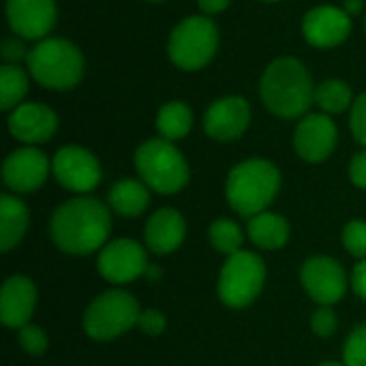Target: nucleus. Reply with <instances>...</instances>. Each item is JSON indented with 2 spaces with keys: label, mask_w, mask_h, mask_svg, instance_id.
Instances as JSON below:
<instances>
[{
  "label": "nucleus",
  "mask_w": 366,
  "mask_h": 366,
  "mask_svg": "<svg viewBox=\"0 0 366 366\" xmlns=\"http://www.w3.org/2000/svg\"><path fill=\"white\" fill-rule=\"evenodd\" d=\"M112 217L103 202L94 197H73L60 204L49 221L54 244L69 255H90L107 244Z\"/></svg>",
  "instance_id": "f257e3e1"
},
{
  "label": "nucleus",
  "mask_w": 366,
  "mask_h": 366,
  "mask_svg": "<svg viewBox=\"0 0 366 366\" xmlns=\"http://www.w3.org/2000/svg\"><path fill=\"white\" fill-rule=\"evenodd\" d=\"M262 101L279 118H300L315 101L309 71L296 58H279L262 77Z\"/></svg>",
  "instance_id": "f03ea898"
},
{
  "label": "nucleus",
  "mask_w": 366,
  "mask_h": 366,
  "mask_svg": "<svg viewBox=\"0 0 366 366\" xmlns=\"http://www.w3.org/2000/svg\"><path fill=\"white\" fill-rule=\"evenodd\" d=\"M281 187L279 169L266 159H249L238 163L225 184L229 206L242 217H255L266 212V208L274 202Z\"/></svg>",
  "instance_id": "7ed1b4c3"
},
{
  "label": "nucleus",
  "mask_w": 366,
  "mask_h": 366,
  "mask_svg": "<svg viewBox=\"0 0 366 366\" xmlns=\"http://www.w3.org/2000/svg\"><path fill=\"white\" fill-rule=\"evenodd\" d=\"M28 71L45 88L69 90L84 75V56L66 39H45L28 51Z\"/></svg>",
  "instance_id": "20e7f679"
},
{
  "label": "nucleus",
  "mask_w": 366,
  "mask_h": 366,
  "mask_svg": "<svg viewBox=\"0 0 366 366\" xmlns=\"http://www.w3.org/2000/svg\"><path fill=\"white\" fill-rule=\"evenodd\" d=\"M135 169L142 182L161 195H174L189 182V165L167 139H148L135 150Z\"/></svg>",
  "instance_id": "39448f33"
},
{
  "label": "nucleus",
  "mask_w": 366,
  "mask_h": 366,
  "mask_svg": "<svg viewBox=\"0 0 366 366\" xmlns=\"http://www.w3.org/2000/svg\"><path fill=\"white\" fill-rule=\"evenodd\" d=\"M139 305L124 290H109L99 294L84 313V332L92 341H114L127 335L139 322Z\"/></svg>",
  "instance_id": "423d86ee"
},
{
  "label": "nucleus",
  "mask_w": 366,
  "mask_h": 366,
  "mask_svg": "<svg viewBox=\"0 0 366 366\" xmlns=\"http://www.w3.org/2000/svg\"><path fill=\"white\" fill-rule=\"evenodd\" d=\"M266 283V264L253 251H238L227 257L219 272L217 294L229 309H244L253 305Z\"/></svg>",
  "instance_id": "0eeeda50"
},
{
  "label": "nucleus",
  "mask_w": 366,
  "mask_h": 366,
  "mask_svg": "<svg viewBox=\"0 0 366 366\" xmlns=\"http://www.w3.org/2000/svg\"><path fill=\"white\" fill-rule=\"evenodd\" d=\"M219 45V32L208 17H187L180 21L167 45V54L176 66L182 71H197L206 66Z\"/></svg>",
  "instance_id": "6e6552de"
},
{
  "label": "nucleus",
  "mask_w": 366,
  "mask_h": 366,
  "mask_svg": "<svg viewBox=\"0 0 366 366\" xmlns=\"http://www.w3.org/2000/svg\"><path fill=\"white\" fill-rule=\"evenodd\" d=\"M148 255L144 247L131 238H118L107 242L99 251L97 270L112 285H127L144 277L148 268Z\"/></svg>",
  "instance_id": "1a4fd4ad"
},
{
  "label": "nucleus",
  "mask_w": 366,
  "mask_h": 366,
  "mask_svg": "<svg viewBox=\"0 0 366 366\" xmlns=\"http://www.w3.org/2000/svg\"><path fill=\"white\" fill-rule=\"evenodd\" d=\"M300 283L309 298L322 307L337 305L347 292V274L335 257L315 255L300 268Z\"/></svg>",
  "instance_id": "9d476101"
},
{
  "label": "nucleus",
  "mask_w": 366,
  "mask_h": 366,
  "mask_svg": "<svg viewBox=\"0 0 366 366\" xmlns=\"http://www.w3.org/2000/svg\"><path fill=\"white\" fill-rule=\"evenodd\" d=\"M54 178L73 193H90L101 182V165L92 152L79 146H64L51 161Z\"/></svg>",
  "instance_id": "9b49d317"
},
{
  "label": "nucleus",
  "mask_w": 366,
  "mask_h": 366,
  "mask_svg": "<svg viewBox=\"0 0 366 366\" xmlns=\"http://www.w3.org/2000/svg\"><path fill=\"white\" fill-rule=\"evenodd\" d=\"M49 176V159L34 146L11 152L2 165V180L13 193H32L45 184Z\"/></svg>",
  "instance_id": "f8f14e48"
},
{
  "label": "nucleus",
  "mask_w": 366,
  "mask_h": 366,
  "mask_svg": "<svg viewBox=\"0 0 366 366\" xmlns=\"http://www.w3.org/2000/svg\"><path fill=\"white\" fill-rule=\"evenodd\" d=\"M337 146V124L332 118L324 114H309L300 120L296 135H294V148L300 159L309 163H322L326 161Z\"/></svg>",
  "instance_id": "ddd939ff"
},
{
  "label": "nucleus",
  "mask_w": 366,
  "mask_h": 366,
  "mask_svg": "<svg viewBox=\"0 0 366 366\" xmlns=\"http://www.w3.org/2000/svg\"><path fill=\"white\" fill-rule=\"evenodd\" d=\"M251 120L249 103L242 97H223L214 101L204 116V131L217 142L238 139Z\"/></svg>",
  "instance_id": "4468645a"
},
{
  "label": "nucleus",
  "mask_w": 366,
  "mask_h": 366,
  "mask_svg": "<svg viewBox=\"0 0 366 366\" xmlns=\"http://www.w3.org/2000/svg\"><path fill=\"white\" fill-rule=\"evenodd\" d=\"M6 19L24 39H43L56 24L54 0H6Z\"/></svg>",
  "instance_id": "2eb2a0df"
},
{
  "label": "nucleus",
  "mask_w": 366,
  "mask_h": 366,
  "mask_svg": "<svg viewBox=\"0 0 366 366\" xmlns=\"http://www.w3.org/2000/svg\"><path fill=\"white\" fill-rule=\"evenodd\" d=\"M305 39L315 47H335L352 32V19L345 9L315 6L302 21Z\"/></svg>",
  "instance_id": "dca6fc26"
},
{
  "label": "nucleus",
  "mask_w": 366,
  "mask_h": 366,
  "mask_svg": "<svg viewBox=\"0 0 366 366\" xmlns=\"http://www.w3.org/2000/svg\"><path fill=\"white\" fill-rule=\"evenodd\" d=\"M58 129V118L51 107L41 103H21L9 116V131L24 144H43Z\"/></svg>",
  "instance_id": "f3484780"
},
{
  "label": "nucleus",
  "mask_w": 366,
  "mask_h": 366,
  "mask_svg": "<svg viewBox=\"0 0 366 366\" xmlns=\"http://www.w3.org/2000/svg\"><path fill=\"white\" fill-rule=\"evenodd\" d=\"M36 309V287L28 277L13 274L2 283L0 320L6 328H24Z\"/></svg>",
  "instance_id": "a211bd4d"
},
{
  "label": "nucleus",
  "mask_w": 366,
  "mask_h": 366,
  "mask_svg": "<svg viewBox=\"0 0 366 366\" xmlns=\"http://www.w3.org/2000/svg\"><path fill=\"white\" fill-rule=\"evenodd\" d=\"M187 238V221L174 208H161L150 214L144 227V240L150 253L169 255L182 247Z\"/></svg>",
  "instance_id": "6ab92c4d"
},
{
  "label": "nucleus",
  "mask_w": 366,
  "mask_h": 366,
  "mask_svg": "<svg viewBox=\"0 0 366 366\" xmlns=\"http://www.w3.org/2000/svg\"><path fill=\"white\" fill-rule=\"evenodd\" d=\"M28 221L30 214L26 204L15 195L4 193L0 197V251L2 253H9L21 242L28 229Z\"/></svg>",
  "instance_id": "aec40b11"
},
{
  "label": "nucleus",
  "mask_w": 366,
  "mask_h": 366,
  "mask_svg": "<svg viewBox=\"0 0 366 366\" xmlns=\"http://www.w3.org/2000/svg\"><path fill=\"white\" fill-rule=\"evenodd\" d=\"M107 204L109 208L124 219H135L139 217L148 204H150V189L139 182V180H118L107 195Z\"/></svg>",
  "instance_id": "412c9836"
},
{
  "label": "nucleus",
  "mask_w": 366,
  "mask_h": 366,
  "mask_svg": "<svg viewBox=\"0 0 366 366\" xmlns=\"http://www.w3.org/2000/svg\"><path fill=\"white\" fill-rule=\"evenodd\" d=\"M249 238L264 251L283 249L290 240V223L274 212H259L249 219Z\"/></svg>",
  "instance_id": "4be33fe9"
},
{
  "label": "nucleus",
  "mask_w": 366,
  "mask_h": 366,
  "mask_svg": "<svg viewBox=\"0 0 366 366\" xmlns=\"http://www.w3.org/2000/svg\"><path fill=\"white\" fill-rule=\"evenodd\" d=\"M191 127H193V114H191L189 105H184L180 101H172L159 109L157 129L163 135V139H167V142L182 139L191 131Z\"/></svg>",
  "instance_id": "5701e85b"
},
{
  "label": "nucleus",
  "mask_w": 366,
  "mask_h": 366,
  "mask_svg": "<svg viewBox=\"0 0 366 366\" xmlns=\"http://www.w3.org/2000/svg\"><path fill=\"white\" fill-rule=\"evenodd\" d=\"M28 92V77L17 64L0 66V109H15Z\"/></svg>",
  "instance_id": "b1692460"
},
{
  "label": "nucleus",
  "mask_w": 366,
  "mask_h": 366,
  "mask_svg": "<svg viewBox=\"0 0 366 366\" xmlns=\"http://www.w3.org/2000/svg\"><path fill=\"white\" fill-rule=\"evenodd\" d=\"M208 238H210V244L214 247V251H219L227 257L242 251L244 236H242L240 225L232 219H217L208 229Z\"/></svg>",
  "instance_id": "393cba45"
},
{
  "label": "nucleus",
  "mask_w": 366,
  "mask_h": 366,
  "mask_svg": "<svg viewBox=\"0 0 366 366\" xmlns=\"http://www.w3.org/2000/svg\"><path fill=\"white\" fill-rule=\"evenodd\" d=\"M315 103L328 114H341L352 103V90L347 84H343L339 79H328V81L317 86Z\"/></svg>",
  "instance_id": "a878e982"
},
{
  "label": "nucleus",
  "mask_w": 366,
  "mask_h": 366,
  "mask_svg": "<svg viewBox=\"0 0 366 366\" xmlns=\"http://www.w3.org/2000/svg\"><path fill=\"white\" fill-rule=\"evenodd\" d=\"M343 365L366 366V324L356 326L343 347Z\"/></svg>",
  "instance_id": "bb28decb"
},
{
  "label": "nucleus",
  "mask_w": 366,
  "mask_h": 366,
  "mask_svg": "<svg viewBox=\"0 0 366 366\" xmlns=\"http://www.w3.org/2000/svg\"><path fill=\"white\" fill-rule=\"evenodd\" d=\"M17 339H19L21 350L28 356H43L47 352V345H49V339H47L45 330L34 326V324H26L24 328H19Z\"/></svg>",
  "instance_id": "cd10ccee"
},
{
  "label": "nucleus",
  "mask_w": 366,
  "mask_h": 366,
  "mask_svg": "<svg viewBox=\"0 0 366 366\" xmlns=\"http://www.w3.org/2000/svg\"><path fill=\"white\" fill-rule=\"evenodd\" d=\"M343 247L350 255L365 259L366 257V221H350L341 234Z\"/></svg>",
  "instance_id": "c85d7f7f"
},
{
  "label": "nucleus",
  "mask_w": 366,
  "mask_h": 366,
  "mask_svg": "<svg viewBox=\"0 0 366 366\" xmlns=\"http://www.w3.org/2000/svg\"><path fill=\"white\" fill-rule=\"evenodd\" d=\"M337 326H339V320H337V313L330 307H320L311 317V328L320 339L332 337L337 332Z\"/></svg>",
  "instance_id": "c756f323"
},
{
  "label": "nucleus",
  "mask_w": 366,
  "mask_h": 366,
  "mask_svg": "<svg viewBox=\"0 0 366 366\" xmlns=\"http://www.w3.org/2000/svg\"><path fill=\"white\" fill-rule=\"evenodd\" d=\"M350 127H352V133H354L356 142L366 148V92L354 101L352 116H350Z\"/></svg>",
  "instance_id": "7c9ffc66"
},
{
  "label": "nucleus",
  "mask_w": 366,
  "mask_h": 366,
  "mask_svg": "<svg viewBox=\"0 0 366 366\" xmlns=\"http://www.w3.org/2000/svg\"><path fill=\"white\" fill-rule=\"evenodd\" d=\"M137 326L148 337H161L165 332V328H167V320H165V315L161 311L148 309V311H142Z\"/></svg>",
  "instance_id": "2f4dec72"
},
{
  "label": "nucleus",
  "mask_w": 366,
  "mask_h": 366,
  "mask_svg": "<svg viewBox=\"0 0 366 366\" xmlns=\"http://www.w3.org/2000/svg\"><path fill=\"white\" fill-rule=\"evenodd\" d=\"M0 54H2V58L6 60V64H15V62H19L21 58H28L26 47H24L17 39H6V41L2 43Z\"/></svg>",
  "instance_id": "473e14b6"
},
{
  "label": "nucleus",
  "mask_w": 366,
  "mask_h": 366,
  "mask_svg": "<svg viewBox=\"0 0 366 366\" xmlns=\"http://www.w3.org/2000/svg\"><path fill=\"white\" fill-rule=\"evenodd\" d=\"M350 178L356 187L366 189V150L358 152L350 163Z\"/></svg>",
  "instance_id": "72a5a7b5"
},
{
  "label": "nucleus",
  "mask_w": 366,
  "mask_h": 366,
  "mask_svg": "<svg viewBox=\"0 0 366 366\" xmlns=\"http://www.w3.org/2000/svg\"><path fill=\"white\" fill-rule=\"evenodd\" d=\"M352 287L362 300H366V257L360 259V264L352 272Z\"/></svg>",
  "instance_id": "f704fd0d"
},
{
  "label": "nucleus",
  "mask_w": 366,
  "mask_h": 366,
  "mask_svg": "<svg viewBox=\"0 0 366 366\" xmlns=\"http://www.w3.org/2000/svg\"><path fill=\"white\" fill-rule=\"evenodd\" d=\"M199 2V9L204 11V13H219V11H223L232 0H197Z\"/></svg>",
  "instance_id": "c9c22d12"
},
{
  "label": "nucleus",
  "mask_w": 366,
  "mask_h": 366,
  "mask_svg": "<svg viewBox=\"0 0 366 366\" xmlns=\"http://www.w3.org/2000/svg\"><path fill=\"white\" fill-rule=\"evenodd\" d=\"M144 279L150 281V283H157V281L163 279V270H161L157 264H150V266L146 268V272H144Z\"/></svg>",
  "instance_id": "e433bc0d"
},
{
  "label": "nucleus",
  "mask_w": 366,
  "mask_h": 366,
  "mask_svg": "<svg viewBox=\"0 0 366 366\" xmlns=\"http://www.w3.org/2000/svg\"><path fill=\"white\" fill-rule=\"evenodd\" d=\"M362 9V0H345V11L352 15V13H358Z\"/></svg>",
  "instance_id": "4c0bfd02"
},
{
  "label": "nucleus",
  "mask_w": 366,
  "mask_h": 366,
  "mask_svg": "<svg viewBox=\"0 0 366 366\" xmlns=\"http://www.w3.org/2000/svg\"><path fill=\"white\" fill-rule=\"evenodd\" d=\"M320 366H345L343 362H322Z\"/></svg>",
  "instance_id": "58836bf2"
},
{
  "label": "nucleus",
  "mask_w": 366,
  "mask_h": 366,
  "mask_svg": "<svg viewBox=\"0 0 366 366\" xmlns=\"http://www.w3.org/2000/svg\"><path fill=\"white\" fill-rule=\"evenodd\" d=\"M266 2H277V0H266Z\"/></svg>",
  "instance_id": "ea45409f"
},
{
  "label": "nucleus",
  "mask_w": 366,
  "mask_h": 366,
  "mask_svg": "<svg viewBox=\"0 0 366 366\" xmlns=\"http://www.w3.org/2000/svg\"><path fill=\"white\" fill-rule=\"evenodd\" d=\"M150 2H159V0H150Z\"/></svg>",
  "instance_id": "a19ab883"
},
{
  "label": "nucleus",
  "mask_w": 366,
  "mask_h": 366,
  "mask_svg": "<svg viewBox=\"0 0 366 366\" xmlns=\"http://www.w3.org/2000/svg\"><path fill=\"white\" fill-rule=\"evenodd\" d=\"M365 26H366V21H365Z\"/></svg>",
  "instance_id": "79ce46f5"
}]
</instances>
